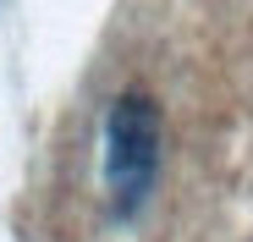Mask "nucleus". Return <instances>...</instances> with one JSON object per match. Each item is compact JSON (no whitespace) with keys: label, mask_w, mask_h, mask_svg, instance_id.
<instances>
[{"label":"nucleus","mask_w":253,"mask_h":242,"mask_svg":"<svg viewBox=\"0 0 253 242\" xmlns=\"http://www.w3.org/2000/svg\"><path fill=\"white\" fill-rule=\"evenodd\" d=\"M160 176V105L149 94H121L105 121V193L116 215L143 209Z\"/></svg>","instance_id":"obj_1"}]
</instances>
